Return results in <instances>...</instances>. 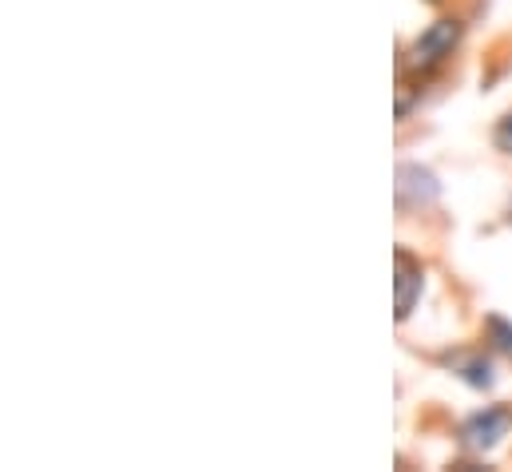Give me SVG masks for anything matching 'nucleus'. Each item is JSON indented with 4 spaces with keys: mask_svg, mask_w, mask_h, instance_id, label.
I'll return each instance as SVG.
<instances>
[{
    "mask_svg": "<svg viewBox=\"0 0 512 472\" xmlns=\"http://www.w3.org/2000/svg\"><path fill=\"white\" fill-rule=\"evenodd\" d=\"M461 32H465V24L457 20V16H441V20H433L413 44H409V68L421 76V72H433V68H441L449 56H453V48L461 44Z\"/></svg>",
    "mask_w": 512,
    "mask_h": 472,
    "instance_id": "nucleus-1",
    "label": "nucleus"
},
{
    "mask_svg": "<svg viewBox=\"0 0 512 472\" xmlns=\"http://www.w3.org/2000/svg\"><path fill=\"white\" fill-rule=\"evenodd\" d=\"M509 429H512V409L489 405V409L473 413V417L461 425V441H465L473 453H489V449H497V445L509 437Z\"/></svg>",
    "mask_w": 512,
    "mask_h": 472,
    "instance_id": "nucleus-2",
    "label": "nucleus"
},
{
    "mask_svg": "<svg viewBox=\"0 0 512 472\" xmlns=\"http://www.w3.org/2000/svg\"><path fill=\"white\" fill-rule=\"evenodd\" d=\"M437 195H441V187H437L433 171H425L417 163H401L397 167V203L401 207H425Z\"/></svg>",
    "mask_w": 512,
    "mask_h": 472,
    "instance_id": "nucleus-3",
    "label": "nucleus"
},
{
    "mask_svg": "<svg viewBox=\"0 0 512 472\" xmlns=\"http://www.w3.org/2000/svg\"><path fill=\"white\" fill-rule=\"evenodd\" d=\"M421 290H425V270L413 254L397 250V322H405L413 314V306L421 302Z\"/></svg>",
    "mask_w": 512,
    "mask_h": 472,
    "instance_id": "nucleus-4",
    "label": "nucleus"
},
{
    "mask_svg": "<svg viewBox=\"0 0 512 472\" xmlns=\"http://www.w3.org/2000/svg\"><path fill=\"white\" fill-rule=\"evenodd\" d=\"M453 373H461L469 385H477V389H489L493 385V365L485 361L481 354H465L453 361Z\"/></svg>",
    "mask_w": 512,
    "mask_h": 472,
    "instance_id": "nucleus-5",
    "label": "nucleus"
},
{
    "mask_svg": "<svg viewBox=\"0 0 512 472\" xmlns=\"http://www.w3.org/2000/svg\"><path fill=\"white\" fill-rule=\"evenodd\" d=\"M485 330H489V338H493V346H497V350L512 354V322H505V318H489V322H485Z\"/></svg>",
    "mask_w": 512,
    "mask_h": 472,
    "instance_id": "nucleus-6",
    "label": "nucleus"
},
{
    "mask_svg": "<svg viewBox=\"0 0 512 472\" xmlns=\"http://www.w3.org/2000/svg\"><path fill=\"white\" fill-rule=\"evenodd\" d=\"M493 143L505 151V155H512V112L501 123H497V131H493Z\"/></svg>",
    "mask_w": 512,
    "mask_h": 472,
    "instance_id": "nucleus-7",
    "label": "nucleus"
}]
</instances>
